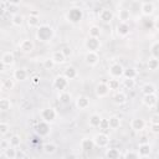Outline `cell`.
Returning <instances> with one entry per match:
<instances>
[{
  "instance_id": "39",
  "label": "cell",
  "mask_w": 159,
  "mask_h": 159,
  "mask_svg": "<svg viewBox=\"0 0 159 159\" xmlns=\"http://www.w3.org/2000/svg\"><path fill=\"white\" fill-rule=\"evenodd\" d=\"M11 107H12V103L7 97L0 98V111L1 112H7L11 109Z\"/></svg>"
},
{
  "instance_id": "50",
  "label": "cell",
  "mask_w": 159,
  "mask_h": 159,
  "mask_svg": "<svg viewBox=\"0 0 159 159\" xmlns=\"http://www.w3.org/2000/svg\"><path fill=\"white\" fill-rule=\"evenodd\" d=\"M61 51L63 52V55H65L66 57H70V56L72 55V48H71V47H68V46H65Z\"/></svg>"
},
{
  "instance_id": "29",
  "label": "cell",
  "mask_w": 159,
  "mask_h": 159,
  "mask_svg": "<svg viewBox=\"0 0 159 159\" xmlns=\"http://www.w3.org/2000/svg\"><path fill=\"white\" fill-rule=\"evenodd\" d=\"M51 57H52V60L55 61V63H56V65H58V66H60V65H63V63L67 61V57L63 55V52H62L61 50L55 51V52L52 53V56H51Z\"/></svg>"
},
{
  "instance_id": "33",
  "label": "cell",
  "mask_w": 159,
  "mask_h": 159,
  "mask_svg": "<svg viewBox=\"0 0 159 159\" xmlns=\"http://www.w3.org/2000/svg\"><path fill=\"white\" fill-rule=\"evenodd\" d=\"M15 87V80L11 77L4 78L1 82V91H11Z\"/></svg>"
},
{
  "instance_id": "34",
  "label": "cell",
  "mask_w": 159,
  "mask_h": 159,
  "mask_svg": "<svg viewBox=\"0 0 159 159\" xmlns=\"http://www.w3.org/2000/svg\"><path fill=\"white\" fill-rule=\"evenodd\" d=\"M24 21H25V17H24L20 12H16V14H12V15H11V24H12L14 26L20 27V26H22Z\"/></svg>"
},
{
  "instance_id": "8",
  "label": "cell",
  "mask_w": 159,
  "mask_h": 159,
  "mask_svg": "<svg viewBox=\"0 0 159 159\" xmlns=\"http://www.w3.org/2000/svg\"><path fill=\"white\" fill-rule=\"evenodd\" d=\"M83 46H84V48L87 51H99V48H101V40H99V37L88 36L84 40Z\"/></svg>"
},
{
  "instance_id": "49",
  "label": "cell",
  "mask_w": 159,
  "mask_h": 159,
  "mask_svg": "<svg viewBox=\"0 0 159 159\" xmlns=\"http://www.w3.org/2000/svg\"><path fill=\"white\" fill-rule=\"evenodd\" d=\"M150 132L154 133V134H159V124H155V123H150Z\"/></svg>"
},
{
  "instance_id": "46",
  "label": "cell",
  "mask_w": 159,
  "mask_h": 159,
  "mask_svg": "<svg viewBox=\"0 0 159 159\" xmlns=\"http://www.w3.org/2000/svg\"><path fill=\"white\" fill-rule=\"evenodd\" d=\"M10 132V124L7 122H0V135L1 137H5L7 133Z\"/></svg>"
},
{
  "instance_id": "6",
  "label": "cell",
  "mask_w": 159,
  "mask_h": 159,
  "mask_svg": "<svg viewBox=\"0 0 159 159\" xmlns=\"http://www.w3.org/2000/svg\"><path fill=\"white\" fill-rule=\"evenodd\" d=\"M83 61L89 67L97 66L99 63V53H98V51H86V53L83 56Z\"/></svg>"
},
{
  "instance_id": "51",
  "label": "cell",
  "mask_w": 159,
  "mask_h": 159,
  "mask_svg": "<svg viewBox=\"0 0 159 159\" xmlns=\"http://www.w3.org/2000/svg\"><path fill=\"white\" fill-rule=\"evenodd\" d=\"M149 122H150V123L159 124V113H154V114H152V117H150Z\"/></svg>"
},
{
  "instance_id": "53",
  "label": "cell",
  "mask_w": 159,
  "mask_h": 159,
  "mask_svg": "<svg viewBox=\"0 0 159 159\" xmlns=\"http://www.w3.org/2000/svg\"><path fill=\"white\" fill-rule=\"evenodd\" d=\"M40 80H41V78H40L39 75H34V76L31 77V82H32L34 84H39V83H40Z\"/></svg>"
},
{
  "instance_id": "24",
  "label": "cell",
  "mask_w": 159,
  "mask_h": 159,
  "mask_svg": "<svg viewBox=\"0 0 159 159\" xmlns=\"http://www.w3.org/2000/svg\"><path fill=\"white\" fill-rule=\"evenodd\" d=\"M42 152L46 155H53L57 152V144L55 142H46L42 144Z\"/></svg>"
},
{
  "instance_id": "13",
  "label": "cell",
  "mask_w": 159,
  "mask_h": 159,
  "mask_svg": "<svg viewBox=\"0 0 159 159\" xmlns=\"http://www.w3.org/2000/svg\"><path fill=\"white\" fill-rule=\"evenodd\" d=\"M142 103L148 107V108H154L158 104V94L157 93H150V94H143L142 97Z\"/></svg>"
},
{
  "instance_id": "2",
  "label": "cell",
  "mask_w": 159,
  "mask_h": 159,
  "mask_svg": "<svg viewBox=\"0 0 159 159\" xmlns=\"http://www.w3.org/2000/svg\"><path fill=\"white\" fill-rule=\"evenodd\" d=\"M66 20L71 24H80L83 20V10L78 6H73L71 7L67 12H66Z\"/></svg>"
},
{
  "instance_id": "44",
  "label": "cell",
  "mask_w": 159,
  "mask_h": 159,
  "mask_svg": "<svg viewBox=\"0 0 159 159\" xmlns=\"http://www.w3.org/2000/svg\"><path fill=\"white\" fill-rule=\"evenodd\" d=\"M9 142H10V145H11V147H14V148H19V147L21 145V137L17 135V134H14V135L10 137Z\"/></svg>"
},
{
  "instance_id": "15",
  "label": "cell",
  "mask_w": 159,
  "mask_h": 159,
  "mask_svg": "<svg viewBox=\"0 0 159 159\" xmlns=\"http://www.w3.org/2000/svg\"><path fill=\"white\" fill-rule=\"evenodd\" d=\"M75 104H76L77 109L84 111V109H87V108L91 106V101H89V98H88L87 96L80 94V96H77V98L75 99Z\"/></svg>"
},
{
  "instance_id": "27",
  "label": "cell",
  "mask_w": 159,
  "mask_h": 159,
  "mask_svg": "<svg viewBox=\"0 0 159 159\" xmlns=\"http://www.w3.org/2000/svg\"><path fill=\"white\" fill-rule=\"evenodd\" d=\"M130 16H132L130 11H129L128 9H125V7H122V9H119V10H118V12H117V17H118V21L129 22V20H130Z\"/></svg>"
},
{
  "instance_id": "9",
  "label": "cell",
  "mask_w": 159,
  "mask_h": 159,
  "mask_svg": "<svg viewBox=\"0 0 159 159\" xmlns=\"http://www.w3.org/2000/svg\"><path fill=\"white\" fill-rule=\"evenodd\" d=\"M109 92H111V89H109L107 82L101 81V82H98V83L96 84V87H94V94H96V97L99 98V99H101V98H106V97L109 94Z\"/></svg>"
},
{
  "instance_id": "26",
  "label": "cell",
  "mask_w": 159,
  "mask_h": 159,
  "mask_svg": "<svg viewBox=\"0 0 159 159\" xmlns=\"http://www.w3.org/2000/svg\"><path fill=\"white\" fill-rule=\"evenodd\" d=\"M104 157L107 159H119L122 158V153L118 148H106Z\"/></svg>"
},
{
  "instance_id": "30",
  "label": "cell",
  "mask_w": 159,
  "mask_h": 159,
  "mask_svg": "<svg viewBox=\"0 0 159 159\" xmlns=\"http://www.w3.org/2000/svg\"><path fill=\"white\" fill-rule=\"evenodd\" d=\"M101 120H102V117L98 113H92L88 118V125L91 128H98L101 124Z\"/></svg>"
},
{
  "instance_id": "36",
  "label": "cell",
  "mask_w": 159,
  "mask_h": 159,
  "mask_svg": "<svg viewBox=\"0 0 159 159\" xmlns=\"http://www.w3.org/2000/svg\"><path fill=\"white\" fill-rule=\"evenodd\" d=\"M2 157L6 159H16L17 158V149L10 145L7 149H5L2 152Z\"/></svg>"
},
{
  "instance_id": "19",
  "label": "cell",
  "mask_w": 159,
  "mask_h": 159,
  "mask_svg": "<svg viewBox=\"0 0 159 159\" xmlns=\"http://www.w3.org/2000/svg\"><path fill=\"white\" fill-rule=\"evenodd\" d=\"M0 61H1V65L2 66H12L14 62H15V55L12 51H5L2 52L1 57H0Z\"/></svg>"
},
{
  "instance_id": "55",
  "label": "cell",
  "mask_w": 159,
  "mask_h": 159,
  "mask_svg": "<svg viewBox=\"0 0 159 159\" xmlns=\"http://www.w3.org/2000/svg\"><path fill=\"white\" fill-rule=\"evenodd\" d=\"M25 157H26V154H25L24 152H21V150L19 152V150H17V158H25Z\"/></svg>"
},
{
  "instance_id": "43",
  "label": "cell",
  "mask_w": 159,
  "mask_h": 159,
  "mask_svg": "<svg viewBox=\"0 0 159 159\" xmlns=\"http://www.w3.org/2000/svg\"><path fill=\"white\" fill-rule=\"evenodd\" d=\"M122 158H124V159H138L140 157H139V153L137 150H127V152L122 153Z\"/></svg>"
},
{
  "instance_id": "17",
  "label": "cell",
  "mask_w": 159,
  "mask_h": 159,
  "mask_svg": "<svg viewBox=\"0 0 159 159\" xmlns=\"http://www.w3.org/2000/svg\"><path fill=\"white\" fill-rule=\"evenodd\" d=\"M112 101H113V103L117 104V106H123V104L127 103L128 96H127V93H125L124 91H116L114 94L112 96Z\"/></svg>"
},
{
  "instance_id": "35",
  "label": "cell",
  "mask_w": 159,
  "mask_h": 159,
  "mask_svg": "<svg viewBox=\"0 0 159 159\" xmlns=\"http://www.w3.org/2000/svg\"><path fill=\"white\" fill-rule=\"evenodd\" d=\"M140 92L143 94H150V93H157V87L150 83V82H147L144 83L142 87H140Z\"/></svg>"
},
{
  "instance_id": "47",
  "label": "cell",
  "mask_w": 159,
  "mask_h": 159,
  "mask_svg": "<svg viewBox=\"0 0 159 159\" xmlns=\"http://www.w3.org/2000/svg\"><path fill=\"white\" fill-rule=\"evenodd\" d=\"M99 130L102 132H107L109 129V123H108V118H102L101 120V124H99Z\"/></svg>"
},
{
  "instance_id": "21",
  "label": "cell",
  "mask_w": 159,
  "mask_h": 159,
  "mask_svg": "<svg viewBox=\"0 0 159 159\" xmlns=\"http://www.w3.org/2000/svg\"><path fill=\"white\" fill-rule=\"evenodd\" d=\"M137 152L139 153V157L140 158H147V157H149L152 154V145L149 143H147V142L139 143Z\"/></svg>"
},
{
  "instance_id": "25",
  "label": "cell",
  "mask_w": 159,
  "mask_h": 159,
  "mask_svg": "<svg viewBox=\"0 0 159 159\" xmlns=\"http://www.w3.org/2000/svg\"><path fill=\"white\" fill-rule=\"evenodd\" d=\"M57 98H58V102L61 104H63V106H67V104H70L72 102V94L67 89L66 91H61L58 93V97Z\"/></svg>"
},
{
  "instance_id": "31",
  "label": "cell",
  "mask_w": 159,
  "mask_h": 159,
  "mask_svg": "<svg viewBox=\"0 0 159 159\" xmlns=\"http://www.w3.org/2000/svg\"><path fill=\"white\" fill-rule=\"evenodd\" d=\"M108 123H109V129H113V130H117L120 128L122 125V119L118 117V116H111L108 118Z\"/></svg>"
},
{
  "instance_id": "38",
  "label": "cell",
  "mask_w": 159,
  "mask_h": 159,
  "mask_svg": "<svg viewBox=\"0 0 159 159\" xmlns=\"http://www.w3.org/2000/svg\"><path fill=\"white\" fill-rule=\"evenodd\" d=\"M147 67L149 71H157L159 70V58H155L153 56H150L147 61Z\"/></svg>"
},
{
  "instance_id": "12",
  "label": "cell",
  "mask_w": 159,
  "mask_h": 159,
  "mask_svg": "<svg viewBox=\"0 0 159 159\" xmlns=\"http://www.w3.org/2000/svg\"><path fill=\"white\" fill-rule=\"evenodd\" d=\"M19 50H20L22 53L29 55V53L34 52V50H35V43H34V41H32L31 39H24V40H21L20 43H19Z\"/></svg>"
},
{
  "instance_id": "41",
  "label": "cell",
  "mask_w": 159,
  "mask_h": 159,
  "mask_svg": "<svg viewBox=\"0 0 159 159\" xmlns=\"http://www.w3.org/2000/svg\"><path fill=\"white\" fill-rule=\"evenodd\" d=\"M135 84H137V82L133 78H123V81H122V86L125 89H133L135 87Z\"/></svg>"
},
{
  "instance_id": "20",
  "label": "cell",
  "mask_w": 159,
  "mask_h": 159,
  "mask_svg": "<svg viewBox=\"0 0 159 159\" xmlns=\"http://www.w3.org/2000/svg\"><path fill=\"white\" fill-rule=\"evenodd\" d=\"M27 77H29V72L26 68L19 67V68L14 70V72H12V78L17 82H24L27 80Z\"/></svg>"
},
{
  "instance_id": "56",
  "label": "cell",
  "mask_w": 159,
  "mask_h": 159,
  "mask_svg": "<svg viewBox=\"0 0 159 159\" xmlns=\"http://www.w3.org/2000/svg\"><path fill=\"white\" fill-rule=\"evenodd\" d=\"M157 158H159V152H158V153H157Z\"/></svg>"
},
{
  "instance_id": "14",
  "label": "cell",
  "mask_w": 159,
  "mask_h": 159,
  "mask_svg": "<svg viewBox=\"0 0 159 159\" xmlns=\"http://www.w3.org/2000/svg\"><path fill=\"white\" fill-rule=\"evenodd\" d=\"M98 19L104 24H109L114 19V12L111 9H107V7L101 9V11L98 12Z\"/></svg>"
},
{
  "instance_id": "7",
  "label": "cell",
  "mask_w": 159,
  "mask_h": 159,
  "mask_svg": "<svg viewBox=\"0 0 159 159\" xmlns=\"http://www.w3.org/2000/svg\"><path fill=\"white\" fill-rule=\"evenodd\" d=\"M108 73H109V77H113V78H123L124 67L119 62H113L108 67Z\"/></svg>"
},
{
  "instance_id": "54",
  "label": "cell",
  "mask_w": 159,
  "mask_h": 159,
  "mask_svg": "<svg viewBox=\"0 0 159 159\" xmlns=\"http://www.w3.org/2000/svg\"><path fill=\"white\" fill-rule=\"evenodd\" d=\"M7 1V4L9 5H14V6H19L20 4H21V1L22 0H6Z\"/></svg>"
},
{
  "instance_id": "42",
  "label": "cell",
  "mask_w": 159,
  "mask_h": 159,
  "mask_svg": "<svg viewBox=\"0 0 159 159\" xmlns=\"http://www.w3.org/2000/svg\"><path fill=\"white\" fill-rule=\"evenodd\" d=\"M150 56L155 57V58H159V41H154L152 45H150Z\"/></svg>"
},
{
  "instance_id": "28",
  "label": "cell",
  "mask_w": 159,
  "mask_h": 159,
  "mask_svg": "<svg viewBox=\"0 0 159 159\" xmlns=\"http://www.w3.org/2000/svg\"><path fill=\"white\" fill-rule=\"evenodd\" d=\"M63 75L71 81V80H76L77 77H78V71H77V68L75 67V66H67V67H65V70H63Z\"/></svg>"
},
{
  "instance_id": "1",
  "label": "cell",
  "mask_w": 159,
  "mask_h": 159,
  "mask_svg": "<svg viewBox=\"0 0 159 159\" xmlns=\"http://www.w3.org/2000/svg\"><path fill=\"white\" fill-rule=\"evenodd\" d=\"M36 40L40 41V42H48L53 39L55 36V30L52 26L47 25V24H43V25H40L39 27H36Z\"/></svg>"
},
{
  "instance_id": "5",
  "label": "cell",
  "mask_w": 159,
  "mask_h": 159,
  "mask_svg": "<svg viewBox=\"0 0 159 159\" xmlns=\"http://www.w3.org/2000/svg\"><path fill=\"white\" fill-rule=\"evenodd\" d=\"M57 116H58V113L53 107H46V108L41 109V112H40L41 119H43L48 123H53L57 119Z\"/></svg>"
},
{
  "instance_id": "52",
  "label": "cell",
  "mask_w": 159,
  "mask_h": 159,
  "mask_svg": "<svg viewBox=\"0 0 159 159\" xmlns=\"http://www.w3.org/2000/svg\"><path fill=\"white\" fill-rule=\"evenodd\" d=\"M153 25H154V29L159 32V15H157V16L154 17V20H153Z\"/></svg>"
},
{
  "instance_id": "32",
  "label": "cell",
  "mask_w": 159,
  "mask_h": 159,
  "mask_svg": "<svg viewBox=\"0 0 159 159\" xmlns=\"http://www.w3.org/2000/svg\"><path fill=\"white\" fill-rule=\"evenodd\" d=\"M106 82H107V84H108V87H109L111 92H112V91H113V92L119 91V88H120V86H122V82L119 81V78L109 77V80H107Z\"/></svg>"
},
{
  "instance_id": "23",
  "label": "cell",
  "mask_w": 159,
  "mask_h": 159,
  "mask_svg": "<svg viewBox=\"0 0 159 159\" xmlns=\"http://www.w3.org/2000/svg\"><path fill=\"white\" fill-rule=\"evenodd\" d=\"M26 22H27V26L31 27V29H35V27H39L40 26V16L37 12H30L29 16L26 17Z\"/></svg>"
},
{
  "instance_id": "48",
  "label": "cell",
  "mask_w": 159,
  "mask_h": 159,
  "mask_svg": "<svg viewBox=\"0 0 159 159\" xmlns=\"http://www.w3.org/2000/svg\"><path fill=\"white\" fill-rule=\"evenodd\" d=\"M9 147H10V142H9V139H1V142H0V150L4 152V150L7 149Z\"/></svg>"
},
{
  "instance_id": "45",
  "label": "cell",
  "mask_w": 159,
  "mask_h": 159,
  "mask_svg": "<svg viewBox=\"0 0 159 159\" xmlns=\"http://www.w3.org/2000/svg\"><path fill=\"white\" fill-rule=\"evenodd\" d=\"M42 66H43L45 70H52V68L56 66V63H55V61L52 60V57H47V58H45V60L42 61Z\"/></svg>"
},
{
  "instance_id": "40",
  "label": "cell",
  "mask_w": 159,
  "mask_h": 159,
  "mask_svg": "<svg viewBox=\"0 0 159 159\" xmlns=\"http://www.w3.org/2000/svg\"><path fill=\"white\" fill-rule=\"evenodd\" d=\"M102 34V30L98 25H91L89 29H88V36H92V37H99Z\"/></svg>"
},
{
  "instance_id": "3",
  "label": "cell",
  "mask_w": 159,
  "mask_h": 159,
  "mask_svg": "<svg viewBox=\"0 0 159 159\" xmlns=\"http://www.w3.org/2000/svg\"><path fill=\"white\" fill-rule=\"evenodd\" d=\"M35 133L41 138L48 137L51 134V123H48V122H46L43 119L39 120L36 127H35Z\"/></svg>"
},
{
  "instance_id": "10",
  "label": "cell",
  "mask_w": 159,
  "mask_h": 159,
  "mask_svg": "<svg viewBox=\"0 0 159 159\" xmlns=\"http://www.w3.org/2000/svg\"><path fill=\"white\" fill-rule=\"evenodd\" d=\"M68 83H70V80L62 73V75H57L53 80V87L56 89H58L60 92L61 91H66L67 87H68Z\"/></svg>"
},
{
  "instance_id": "18",
  "label": "cell",
  "mask_w": 159,
  "mask_h": 159,
  "mask_svg": "<svg viewBox=\"0 0 159 159\" xmlns=\"http://www.w3.org/2000/svg\"><path fill=\"white\" fill-rule=\"evenodd\" d=\"M155 11V5L152 1H144L140 5V12L143 16H152Z\"/></svg>"
},
{
  "instance_id": "11",
  "label": "cell",
  "mask_w": 159,
  "mask_h": 159,
  "mask_svg": "<svg viewBox=\"0 0 159 159\" xmlns=\"http://www.w3.org/2000/svg\"><path fill=\"white\" fill-rule=\"evenodd\" d=\"M116 32L117 36L124 39L130 34V25L129 22H123V21H118L117 26H116Z\"/></svg>"
},
{
  "instance_id": "4",
  "label": "cell",
  "mask_w": 159,
  "mask_h": 159,
  "mask_svg": "<svg viewBox=\"0 0 159 159\" xmlns=\"http://www.w3.org/2000/svg\"><path fill=\"white\" fill-rule=\"evenodd\" d=\"M93 140H94V144H96V147H98V148H102V149H106V148H108V145H109V142H111V138H109V135L106 133V132H98V133H96L94 135H93Z\"/></svg>"
},
{
  "instance_id": "37",
  "label": "cell",
  "mask_w": 159,
  "mask_h": 159,
  "mask_svg": "<svg viewBox=\"0 0 159 159\" xmlns=\"http://www.w3.org/2000/svg\"><path fill=\"white\" fill-rule=\"evenodd\" d=\"M137 77H138V70L135 67H127V68H124L123 78H133V80H135Z\"/></svg>"
},
{
  "instance_id": "22",
  "label": "cell",
  "mask_w": 159,
  "mask_h": 159,
  "mask_svg": "<svg viewBox=\"0 0 159 159\" xmlns=\"http://www.w3.org/2000/svg\"><path fill=\"white\" fill-rule=\"evenodd\" d=\"M94 147H96V144H94L93 138L84 137V138H82L81 142H80V148H81L83 152H91Z\"/></svg>"
},
{
  "instance_id": "16",
  "label": "cell",
  "mask_w": 159,
  "mask_h": 159,
  "mask_svg": "<svg viewBox=\"0 0 159 159\" xmlns=\"http://www.w3.org/2000/svg\"><path fill=\"white\" fill-rule=\"evenodd\" d=\"M145 127H147V122L140 117H135L130 120V129L134 132H142L145 129Z\"/></svg>"
}]
</instances>
